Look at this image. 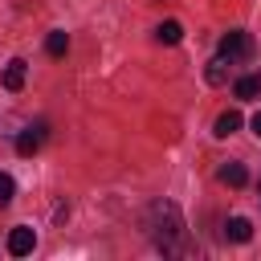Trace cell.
<instances>
[{"label": "cell", "instance_id": "7", "mask_svg": "<svg viewBox=\"0 0 261 261\" xmlns=\"http://www.w3.org/2000/svg\"><path fill=\"white\" fill-rule=\"evenodd\" d=\"M155 41H159V45H179V41H184V24H179V20H163V24L155 29Z\"/></svg>", "mask_w": 261, "mask_h": 261}, {"label": "cell", "instance_id": "5", "mask_svg": "<svg viewBox=\"0 0 261 261\" xmlns=\"http://www.w3.org/2000/svg\"><path fill=\"white\" fill-rule=\"evenodd\" d=\"M24 77H29V65H24L20 57H12V61L4 65V90H12V94H16V90L24 86Z\"/></svg>", "mask_w": 261, "mask_h": 261}, {"label": "cell", "instance_id": "12", "mask_svg": "<svg viewBox=\"0 0 261 261\" xmlns=\"http://www.w3.org/2000/svg\"><path fill=\"white\" fill-rule=\"evenodd\" d=\"M237 126H241V114H237V110H224V114L216 118V139H228Z\"/></svg>", "mask_w": 261, "mask_h": 261}, {"label": "cell", "instance_id": "2", "mask_svg": "<svg viewBox=\"0 0 261 261\" xmlns=\"http://www.w3.org/2000/svg\"><path fill=\"white\" fill-rule=\"evenodd\" d=\"M45 135H49V126H45V122L24 126V130L16 135V155H37V151H41V143H45Z\"/></svg>", "mask_w": 261, "mask_h": 261}, {"label": "cell", "instance_id": "3", "mask_svg": "<svg viewBox=\"0 0 261 261\" xmlns=\"http://www.w3.org/2000/svg\"><path fill=\"white\" fill-rule=\"evenodd\" d=\"M253 49V41H249V33H241V29H228L224 37H220V53L232 61V57H245Z\"/></svg>", "mask_w": 261, "mask_h": 261}, {"label": "cell", "instance_id": "14", "mask_svg": "<svg viewBox=\"0 0 261 261\" xmlns=\"http://www.w3.org/2000/svg\"><path fill=\"white\" fill-rule=\"evenodd\" d=\"M253 135H257V139H261V110H257V114H253Z\"/></svg>", "mask_w": 261, "mask_h": 261}, {"label": "cell", "instance_id": "9", "mask_svg": "<svg viewBox=\"0 0 261 261\" xmlns=\"http://www.w3.org/2000/svg\"><path fill=\"white\" fill-rule=\"evenodd\" d=\"M216 179H220V184H228V188H245V179H249V171H245L241 163H224V167L216 171Z\"/></svg>", "mask_w": 261, "mask_h": 261}, {"label": "cell", "instance_id": "1", "mask_svg": "<svg viewBox=\"0 0 261 261\" xmlns=\"http://www.w3.org/2000/svg\"><path fill=\"white\" fill-rule=\"evenodd\" d=\"M147 232H151V241H155L163 253H175V249H179V237H184V216H179V208H175L171 200L151 204V208H147Z\"/></svg>", "mask_w": 261, "mask_h": 261}, {"label": "cell", "instance_id": "8", "mask_svg": "<svg viewBox=\"0 0 261 261\" xmlns=\"http://www.w3.org/2000/svg\"><path fill=\"white\" fill-rule=\"evenodd\" d=\"M204 77H208L212 86H224V82H228V57H224V53H216V57L208 61V69H204Z\"/></svg>", "mask_w": 261, "mask_h": 261}, {"label": "cell", "instance_id": "6", "mask_svg": "<svg viewBox=\"0 0 261 261\" xmlns=\"http://www.w3.org/2000/svg\"><path fill=\"white\" fill-rule=\"evenodd\" d=\"M253 237V224L245 220V216H232V220H224V241H237V245H245Z\"/></svg>", "mask_w": 261, "mask_h": 261}, {"label": "cell", "instance_id": "4", "mask_svg": "<svg viewBox=\"0 0 261 261\" xmlns=\"http://www.w3.org/2000/svg\"><path fill=\"white\" fill-rule=\"evenodd\" d=\"M33 249H37V232L33 228H12L8 232V253L12 257H29Z\"/></svg>", "mask_w": 261, "mask_h": 261}, {"label": "cell", "instance_id": "11", "mask_svg": "<svg viewBox=\"0 0 261 261\" xmlns=\"http://www.w3.org/2000/svg\"><path fill=\"white\" fill-rule=\"evenodd\" d=\"M65 49H69V37H65L61 29L45 37V53H49V57H65Z\"/></svg>", "mask_w": 261, "mask_h": 261}, {"label": "cell", "instance_id": "13", "mask_svg": "<svg viewBox=\"0 0 261 261\" xmlns=\"http://www.w3.org/2000/svg\"><path fill=\"white\" fill-rule=\"evenodd\" d=\"M12 192H16L12 175H8V171H0V208H4V204H12Z\"/></svg>", "mask_w": 261, "mask_h": 261}, {"label": "cell", "instance_id": "10", "mask_svg": "<svg viewBox=\"0 0 261 261\" xmlns=\"http://www.w3.org/2000/svg\"><path fill=\"white\" fill-rule=\"evenodd\" d=\"M232 90H237V98H257L261 94V73H245Z\"/></svg>", "mask_w": 261, "mask_h": 261}]
</instances>
